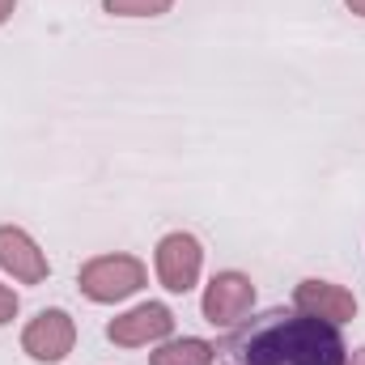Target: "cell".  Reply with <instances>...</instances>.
<instances>
[{
  "label": "cell",
  "mask_w": 365,
  "mask_h": 365,
  "mask_svg": "<svg viewBox=\"0 0 365 365\" xmlns=\"http://www.w3.org/2000/svg\"><path fill=\"white\" fill-rule=\"evenodd\" d=\"M242 365H344V340L323 319H280L272 314L268 327H259L242 344Z\"/></svg>",
  "instance_id": "6da1fadb"
},
{
  "label": "cell",
  "mask_w": 365,
  "mask_h": 365,
  "mask_svg": "<svg viewBox=\"0 0 365 365\" xmlns=\"http://www.w3.org/2000/svg\"><path fill=\"white\" fill-rule=\"evenodd\" d=\"M77 284H81V293H86L90 302L110 306V302L132 297V293L145 284V264L132 259V255H98V259H90V264L81 268Z\"/></svg>",
  "instance_id": "7a4b0ae2"
},
{
  "label": "cell",
  "mask_w": 365,
  "mask_h": 365,
  "mask_svg": "<svg viewBox=\"0 0 365 365\" xmlns=\"http://www.w3.org/2000/svg\"><path fill=\"white\" fill-rule=\"evenodd\" d=\"M73 344H77V323L68 319V310H43L21 331L26 357H34V361H43V365L64 361L73 353Z\"/></svg>",
  "instance_id": "3957f363"
},
{
  "label": "cell",
  "mask_w": 365,
  "mask_h": 365,
  "mask_svg": "<svg viewBox=\"0 0 365 365\" xmlns=\"http://www.w3.org/2000/svg\"><path fill=\"white\" fill-rule=\"evenodd\" d=\"M170 331H175V314L162 302H145V306L110 319V327H106L110 344H119V349H145V344L166 340Z\"/></svg>",
  "instance_id": "277c9868"
},
{
  "label": "cell",
  "mask_w": 365,
  "mask_h": 365,
  "mask_svg": "<svg viewBox=\"0 0 365 365\" xmlns=\"http://www.w3.org/2000/svg\"><path fill=\"white\" fill-rule=\"evenodd\" d=\"M255 306V284L242 272H217L204 289V319L212 327H234Z\"/></svg>",
  "instance_id": "5b68a950"
},
{
  "label": "cell",
  "mask_w": 365,
  "mask_h": 365,
  "mask_svg": "<svg viewBox=\"0 0 365 365\" xmlns=\"http://www.w3.org/2000/svg\"><path fill=\"white\" fill-rule=\"evenodd\" d=\"M204 268V251L191 234H166L158 242V280L170 289V293H187Z\"/></svg>",
  "instance_id": "8992f818"
},
{
  "label": "cell",
  "mask_w": 365,
  "mask_h": 365,
  "mask_svg": "<svg viewBox=\"0 0 365 365\" xmlns=\"http://www.w3.org/2000/svg\"><path fill=\"white\" fill-rule=\"evenodd\" d=\"M293 306H297V314L323 319L331 327H340V323H349L357 314V297L336 280H302L293 289Z\"/></svg>",
  "instance_id": "52a82bcc"
},
{
  "label": "cell",
  "mask_w": 365,
  "mask_h": 365,
  "mask_svg": "<svg viewBox=\"0 0 365 365\" xmlns=\"http://www.w3.org/2000/svg\"><path fill=\"white\" fill-rule=\"evenodd\" d=\"M0 268L13 280H21V284H43L47 272H51V264L38 251V242L26 230H17V225H0Z\"/></svg>",
  "instance_id": "ba28073f"
},
{
  "label": "cell",
  "mask_w": 365,
  "mask_h": 365,
  "mask_svg": "<svg viewBox=\"0 0 365 365\" xmlns=\"http://www.w3.org/2000/svg\"><path fill=\"white\" fill-rule=\"evenodd\" d=\"M212 344L208 340H195V336H187V340H170V344H162L158 353H153V365H212Z\"/></svg>",
  "instance_id": "9c48e42d"
},
{
  "label": "cell",
  "mask_w": 365,
  "mask_h": 365,
  "mask_svg": "<svg viewBox=\"0 0 365 365\" xmlns=\"http://www.w3.org/2000/svg\"><path fill=\"white\" fill-rule=\"evenodd\" d=\"M175 0H102V9L110 17H162L170 13Z\"/></svg>",
  "instance_id": "30bf717a"
},
{
  "label": "cell",
  "mask_w": 365,
  "mask_h": 365,
  "mask_svg": "<svg viewBox=\"0 0 365 365\" xmlns=\"http://www.w3.org/2000/svg\"><path fill=\"white\" fill-rule=\"evenodd\" d=\"M13 314H17V293L9 284H0V327L13 323Z\"/></svg>",
  "instance_id": "8fae6325"
},
{
  "label": "cell",
  "mask_w": 365,
  "mask_h": 365,
  "mask_svg": "<svg viewBox=\"0 0 365 365\" xmlns=\"http://www.w3.org/2000/svg\"><path fill=\"white\" fill-rule=\"evenodd\" d=\"M13 9H17V0H0V26L13 17Z\"/></svg>",
  "instance_id": "7c38bea8"
},
{
  "label": "cell",
  "mask_w": 365,
  "mask_h": 365,
  "mask_svg": "<svg viewBox=\"0 0 365 365\" xmlns=\"http://www.w3.org/2000/svg\"><path fill=\"white\" fill-rule=\"evenodd\" d=\"M344 4H349V9H353L357 17H365V0H344Z\"/></svg>",
  "instance_id": "4fadbf2b"
},
{
  "label": "cell",
  "mask_w": 365,
  "mask_h": 365,
  "mask_svg": "<svg viewBox=\"0 0 365 365\" xmlns=\"http://www.w3.org/2000/svg\"><path fill=\"white\" fill-rule=\"evenodd\" d=\"M349 365H365V349H357V353H353V361Z\"/></svg>",
  "instance_id": "5bb4252c"
}]
</instances>
